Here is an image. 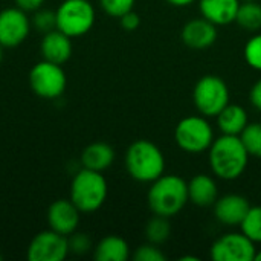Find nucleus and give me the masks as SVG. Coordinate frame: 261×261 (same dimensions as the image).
<instances>
[{"instance_id": "nucleus-1", "label": "nucleus", "mask_w": 261, "mask_h": 261, "mask_svg": "<svg viewBox=\"0 0 261 261\" xmlns=\"http://www.w3.org/2000/svg\"><path fill=\"white\" fill-rule=\"evenodd\" d=\"M249 153L240 136L222 135L214 139L208 150V164L213 174L222 180H236L248 168Z\"/></svg>"}, {"instance_id": "nucleus-2", "label": "nucleus", "mask_w": 261, "mask_h": 261, "mask_svg": "<svg viewBox=\"0 0 261 261\" xmlns=\"http://www.w3.org/2000/svg\"><path fill=\"white\" fill-rule=\"evenodd\" d=\"M188 182L176 174H162L150 184L147 203L154 216L171 219L188 203Z\"/></svg>"}, {"instance_id": "nucleus-3", "label": "nucleus", "mask_w": 261, "mask_h": 261, "mask_svg": "<svg viewBox=\"0 0 261 261\" xmlns=\"http://www.w3.org/2000/svg\"><path fill=\"white\" fill-rule=\"evenodd\" d=\"M124 164L128 176L139 184H151L165 173L164 153L147 139H138L128 145Z\"/></svg>"}, {"instance_id": "nucleus-4", "label": "nucleus", "mask_w": 261, "mask_h": 261, "mask_svg": "<svg viewBox=\"0 0 261 261\" xmlns=\"http://www.w3.org/2000/svg\"><path fill=\"white\" fill-rule=\"evenodd\" d=\"M109 185L102 173L83 168L75 173L70 182L69 199L81 211V214L96 213L107 199Z\"/></svg>"}, {"instance_id": "nucleus-5", "label": "nucleus", "mask_w": 261, "mask_h": 261, "mask_svg": "<svg viewBox=\"0 0 261 261\" xmlns=\"http://www.w3.org/2000/svg\"><path fill=\"white\" fill-rule=\"evenodd\" d=\"M55 14L57 29L72 38L89 34L96 21V11L90 0H63Z\"/></svg>"}, {"instance_id": "nucleus-6", "label": "nucleus", "mask_w": 261, "mask_h": 261, "mask_svg": "<svg viewBox=\"0 0 261 261\" xmlns=\"http://www.w3.org/2000/svg\"><path fill=\"white\" fill-rule=\"evenodd\" d=\"M193 102L196 110L205 118H216L229 102V87L217 75L202 76L193 89Z\"/></svg>"}, {"instance_id": "nucleus-7", "label": "nucleus", "mask_w": 261, "mask_h": 261, "mask_svg": "<svg viewBox=\"0 0 261 261\" xmlns=\"http://www.w3.org/2000/svg\"><path fill=\"white\" fill-rule=\"evenodd\" d=\"M214 130L208 118L193 115L180 119L174 128V141L177 147L190 154H200L210 150L214 142Z\"/></svg>"}, {"instance_id": "nucleus-8", "label": "nucleus", "mask_w": 261, "mask_h": 261, "mask_svg": "<svg viewBox=\"0 0 261 261\" xmlns=\"http://www.w3.org/2000/svg\"><path fill=\"white\" fill-rule=\"evenodd\" d=\"M29 87L38 98L57 99L67 86V76L61 64H55L41 58L29 70Z\"/></svg>"}, {"instance_id": "nucleus-9", "label": "nucleus", "mask_w": 261, "mask_h": 261, "mask_svg": "<svg viewBox=\"0 0 261 261\" xmlns=\"http://www.w3.org/2000/svg\"><path fill=\"white\" fill-rule=\"evenodd\" d=\"M255 254V243L242 231L220 236L210 249V257L214 261H254Z\"/></svg>"}, {"instance_id": "nucleus-10", "label": "nucleus", "mask_w": 261, "mask_h": 261, "mask_svg": "<svg viewBox=\"0 0 261 261\" xmlns=\"http://www.w3.org/2000/svg\"><path fill=\"white\" fill-rule=\"evenodd\" d=\"M32 29L31 17L18 6L0 11V44L6 49L17 47L26 41Z\"/></svg>"}, {"instance_id": "nucleus-11", "label": "nucleus", "mask_w": 261, "mask_h": 261, "mask_svg": "<svg viewBox=\"0 0 261 261\" xmlns=\"http://www.w3.org/2000/svg\"><path fill=\"white\" fill-rule=\"evenodd\" d=\"M69 254L67 237L50 228L35 234L26 251L29 261H63Z\"/></svg>"}, {"instance_id": "nucleus-12", "label": "nucleus", "mask_w": 261, "mask_h": 261, "mask_svg": "<svg viewBox=\"0 0 261 261\" xmlns=\"http://www.w3.org/2000/svg\"><path fill=\"white\" fill-rule=\"evenodd\" d=\"M81 211L70 199H58L47 208V225L52 231L69 237L78 229Z\"/></svg>"}, {"instance_id": "nucleus-13", "label": "nucleus", "mask_w": 261, "mask_h": 261, "mask_svg": "<svg viewBox=\"0 0 261 261\" xmlns=\"http://www.w3.org/2000/svg\"><path fill=\"white\" fill-rule=\"evenodd\" d=\"M213 208L214 217L219 223L234 228L240 226L251 205L249 200L242 194H225L216 200Z\"/></svg>"}, {"instance_id": "nucleus-14", "label": "nucleus", "mask_w": 261, "mask_h": 261, "mask_svg": "<svg viewBox=\"0 0 261 261\" xmlns=\"http://www.w3.org/2000/svg\"><path fill=\"white\" fill-rule=\"evenodd\" d=\"M217 35V26L203 17L187 21L180 32L184 44L197 50L211 47L216 43Z\"/></svg>"}, {"instance_id": "nucleus-15", "label": "nucleus", "mask_w": 261, "mask_h": 261, "mask_svg": "<svg viewBox=\"0 0 261 261\" xmlns=\"http://www.w3.org/2000/svg\"><path fill=\"white\" fill-rule=\"evenodd\" d=\"M73 52L72 37L66 35L60 29H54L47 34H43L40 43L41 58L55 64H64L70 60Z\"/></svg>"}, {"instance_id": "nucleus-16", "label": "nucleus", "mask_w": 261, "mask_h": 261, "mask_svg": "<svg viewBox=\"0 0 261 261\" xmlns=\"http://www.w3.org/2000/svg\"><path fill=\"white\" fill-rule=\"evenodd\" d=\"M200 15L216 26H226L236 21L240 0H197Z\"/></svg>"}, {"instance_id": "nucleus-17", "label": "nucleus", "mask_w": 261, "mask_h": 261, "mask_svg": "<svg viewBox=\"0 0 261 261\" xmlns=\"http://www.w3.org/2000/svg\"><path fill=\"white\" fill-rule=\"evenodd\" d=\"M219 199L217 182L210 174H196L188 182V200L199 206L208 208L216 203Z\"/></svg>"}, {"instance_id": "nucleus-18", "label": "nucleus", "mask_w": 261, "mask_h": 261, "mask_svg": "<svg viewBox=\"0 0 261 261\" xmlns=\"http://www.w3.org/2000/svg\"><path fill=\"white\" fill-rule=\"evenodd\" d=\"M115 156L113 147L107 142H92L81 151L80 164L83 168L102 173L113 165Z\"/></svg>"}, {"instance_id": "nucleus-19", "label": "nucleus", "mask_w": 261, "mask_h": 261, "mask_svg": "<svg viewBox=\"0 0 261 261\" xmlns=\"http://www.w3.org/2000/svg\"><path fill=\"white\" fill-rule=\"evenodd\" d=\"M216 119L222 135H231V136H240L242 132L249 124L248 112L242 106L231 104V102L216 116Z\"/></svg>"}, {"instance_id": "nucleus-20", "label": "nucleus", "mask_w": 261, "mask_h": 261, "mask_svg": "<svg viewBox=\"0 0 261 261\" xmlns=\"http://www.w3.org/2000/svg\"><path fill=\"white\" fill-rule=\"evenodd\" d=\"M93 258L96 261H125L130 258V246L119 236H106L93 248Z\"/></svg>"}, {"instance_id": "nucleus-21", "label": "nucleus", "mask_w": 261, "mask_h": 261, "mask_svg": "<svg viewBox=\"0 0 261 261\" xmlns=\"http://www.w3.org/2000/svg\"><path fill=\"white\" fill-rule=\"evenodd\" d=\"M236 23L248 32H258L261 29V5L258 0L240 2Z\"/></svg>"}, {"instance_id": "nucleus-22", "label": "nucleus", "mask_w": 261, "mask_h": 261, "mask_svg": "<svg viewBox=\"0 0 261 261\" xmlns=\"http://www.w3.org/2000/svg\"><path fill=\"white\" fill-rule=\"evenodd\" d=\"M170 236H171L170 219L153 214V217L145 225V237H147V242L161 246V245H164L170 239Z\"/></svg>"}, {"instance_id": "nucleus-23", "label": "nucleus", "mask_w": 261, "mask_h": 261, "mask_svg": "<svg viewBox=\"0 0 261 261\" xmlns=\"http://www.w3.org/2000/svg\"><path fill=\"white\" fill-rule=\"evenodd\" d=\"M240 231L255 245L261 243V206L249 208L243 222L240 223Z\"/></svg>"}, {"instance_id": "nucleus-24", "label": "nucleus", "mask_w": 261, "mask_h": 261, "mask_svg": "<svg viewBox=\"0 0 261 261\" xmlns=\"http://www.w3.org/2000/svg\"><path fill=\"white\" fill-rule=\"evenodd\" d=\"M240 139L249 156L261 159V122H249L242 132Z\"/></svg>"}, {"instance_id": "nucleus-25", "label": "nucleus", "mask_w": 261, "mask_h": 261, "mask_svg": "<svg viewBox=\"0 0 261 261\" xmlns=\"http://www.w3.org/2000/svg\"><path fill=\"white\" fill-rule=\"evenodd\" d=\"M31 24H32V29H35L37 32L47 34V32L57 29V14H55V11L46 9L41 6L40 9L32 12Z\"/></svg>"}, {"instance_id": "nucleus-26", "label": "nucleus", "mask_w": 261, "mask_h": 261, "mask_svg": "<svg viewBox=\"0 0 261 261\" xmlns=\"http://www.w3.org/2000/svg\"><path fill=\"white\" fill-rule=\"evenodd\" d=\"M243 57L249 67L261 72V32H255L248 38L243 47Z\"/></svg>"}, {"instance_id": "nucleus-27", "label": "nucleus", "mask_w": 261, "mask_h": 261, "mask_svg": "<svg viewBox=\"0 0 261 261\" xmlns=\"http://www.w3.org/2000/svg\"><path fill=\"white\" fill-rule=\"evenodd\" d=\"M67 243H69V252L73 255H86L93 249L90 237L78 231H75L67 237Z\"/></svg>"}, {"instance_id": "nucleus-28", "label": "nucleus", "mask_w": 261, "mask_h": 261, "mask_svg": "<svg viewBox=\"0 0 261 261\" xmlns=\"http://www.w3.org/2000/svg\"><path fill=\"white\" fill-rule=\"evenodd\" d=\"M136 0H99V6L101 9L115 18H119L121 15H124L125 12L132 11L135 8Z\"/></svg>"}, {"instance_id": "nucleus-29", "label": "nucleus", "mask_w": 261, "mask_h": 261, "mask_svg": "<svg viewBox=\"0 0 261 261\" xmlns=\"http://www.w3.org/2000/svg\"><path fill=\"white\" fill-rule=\"evenodd\" d=\"M133 260L135 261H165L167 255L159 249L158 245H153L147 242L145 245H141L139 248L135 249L133 252Z\"/></svg>"}, {"instance_id": "nucleus-30", "label": "nucleus", "mask_w": 261, "mask_h": 261, "mask_svg": "<svg viewBox=\"0 0 261 261\" xmlns=\"http://www.w3.org/2000/svg\"><path fill=\"white\" fill-rule=\"evenodd\" d=\"M119 23H121V28L127 32H133L139 28L141 24V17L138 12H135L133 9L125 12L124 15L119 17Z\"/></svg>"}, {"instance_id": "nucleus-31", "label": "nucleus", "mask_w": 261, "mask_h": 261, "mask_svg": "<svg viewBox=\"0 0 261 261\" xmlns=\"http://www.w3.org/2000/svg\"><path fill=\"white\" fill-rule=\"evenodd\" d=\"M249 101L255 110L261 112V78L251 87L249 90Z\"/></svg>"}, {"instance_id": "nucleus-32", "label": "nucleus", "mask_w": 261, "mask_h": 261, "mask_svg": "<svg viewBox=\"0 0 261 261\" xmlns=\"http://www.w3.org/2000/svg\"><path fill=\"white\" fill-rule=\"evenodd\" d=\"M46 0H14L15 6H18L20 9L26 11V12H34L37 9H40L44 5Z\"/></svg>"}, {"instance_id": "nucleus-33", "label": "nucleus", "mask_w": 261, "mask_h": 261, "mask_svg": "<svg viewBox=\"0 0 261 261\" xmlns=\"http://www.w3.org/2000/svg\"><path fill=\"white\" fill-rule=\"evenodd\" d=\"M165 2L176 6V8H185V6H190V5L196 3L197 0H165Z\"/></svg>"}, {"instance_id": "nucleus-34", "label": "nucleus", "mask_w": 261, "mask_h": 261, "mask_svg": "<svg viewBox=\"0 0 261 261\" xmlns=\"http://www.w3.org/2000/svg\"><path fill=\"white\" fill-rule=\"evenodd\" d=\"M182 261H188V260H193V261H199V258L197 257H191V255H187V257H182L180 258Z\"/></svg>"}, {"instance_id": "nucleus-35", "label": "nucleus", "mask_w": 261, "mask_h": 261, "mask_svg": "<svg viewBox=\"0 0 261 261\" xmlns=\"http://www.w3.org/2000/svg\"><path fill=\"white\" fill-rule=\"evenodd\" d=\"M3 50H5V47L0 44V64H2V61H3Z\"/></svg>"}, {"instance_id": "nucleus-36", "label": "nucleus", "mask_w": 261, "mask_h": 261, "mask_svg": "<svg viewBox=\"0 0 261 261\" xmlns=\"http://www.w3.org/2000/svg\"><path fill=\"white\" fill-rule=\"evenodd\" d=\"M254 261H261V251L260 252L257 251V254H255V260Z\"/></svg>"}, {"instance_id": "nucleus-37", "label": "nucleus", "mask_w": 261, "mask_h": 261, "mask_svg": "<svg viewBox=\"0 0 261 261\" xmlns=\"http://www.w3.org/2000/svg\"><path fill=\"white\" fill-rule=\"evenodd\" d=\"M240 2H255V0H240Z\"/></svg>"}, {"instance_id": "nucleus-38", "label": "nucleus", "mask_w": 261, "mask_h": 261, "mask_svg": "<svg viewBox=\"0 0 261 261\" xmlns=\"http://www.w3.org/2000/svg\"><path fill=\"white\" fill-rule=\"evenodd\" d=\"M2 258H3V257H2V254H0V260H2Z\"/></svg>"}]
</instances>
